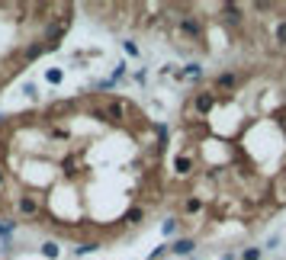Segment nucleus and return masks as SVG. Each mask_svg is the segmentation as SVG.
I'll return each mask as SVG.
<instances>
[{"mask_svg": "<svg viewBox=\"0 0 286 260\" xmlns=\"http://www.w3.org/2000/svg\"><path fill=\"white\" fill-rule=\"evenodd\" d=\"M45 52H49V45H45V42H32V45L23 49V61H35V58H42Z\"/></svg>", "mask_w": 286, "mask_h": 260, "instance_id": "obj_8", "label": "nucleus"}, {"mask_svg": "<svg viewBox=\"0 0 286 260\" xmlns=\"http://www.w3.org/2000/svg\"><path fill=\"white\" fill-rule=\"evenodd\" d=\"M196 212H202V199L199 196L183 199V215H196Z\"/></svg>", "mask_w": 286, "mask_h": 260, "instance_id": "obj_10", "label": "nucleus"}, {"mask_svg": "<svg viewBox=\"0 0 286 260\" xmlns=\"http://www.w3.org/2000/svg\"><path fill=\"white\" fill-rule=\"evenodd\" d=\"M58 254H62V247H58L55 241H45V244H42V257H49V260H58Z\"/></svg>", "mask_w": 286, "mask_h": 260, "instance_id": "obj_15", "label": "nucleus"}, {"mask_svg": "<svg viewBox=\"0 0 286 260\" xmlns=\"http://www.w3.org/2000/svg\"><path fill=\"white\" fill-rule=\"evenodd\" d=\"M222 13H225V19H229V23H235V26H238V23H241V13H244V10L238 7V4H225V7H222Z\"/></svg>", "mask_w": 286, "mask_h": 260, "instance_id": "obj_9", "label": "nucleus"}, {"mask_svg": "<svg viewBox=\"0 0 286 260\" xmlns=\"http://www.w3.org/2000/svg\"><path fill=\"white\" fill-rule=\"evenodd\" d=\"M97 247H100V241H80V244L74 247V254H77V257H87V254L97 251Z\"/></svg>", "mask_w": 286, "mask_h": 260, "instance_id": "obj_12", "label": "nucleus"}, {"mask_svg": "<svg viewBox=\"0 0 286 260\" xmlns=\"http://www.w3.org/2000/svg\"><path fill=\"white\" fill-rule=\"evenodd\" d=\"M23 93H26V97H35L39 90H35V84H29V80H26V84H23Z\"/></svg>", "mask_w": 286, "mask_h": 260, "instance_id": "obj_23", "label": "nucleus"}, {"mask_svg": "<svg viewBox=\"0 0 286 260\" xmlns=\"http://www.w3.org/2000/svg\"><path fill=\"white\" fill-rule=\"evenodd\" d=\"M171 254H177V257H193V254H196V241H193V238H177V241L171 244Z\"/></svg>", "mask_w": 286, "mask_h": 260, "instance_id": "obj_5", "label": "nucleus"}, {"mask_svg": "<svg viewBox=\"0 0 286 260\" xmlns=\"http://www.w3.org/2000/svg\"><path fill=\"white\" fill-rule=\"evenodd\" d=\"M0 125H4V113H0Z\"/></svg>", "mask_w": 286, "mask_h": 260, "instance_id": "obj_26", "label": "nucleus"}, {"mask_svg": "<svg viewBox=\"0 0 286 260\" xmlns=\"http://www.w3.org/2000/svg\"><path fill=\"white\" fill-rule=\"evenodd\" d=\"M222 260H238V257H235V254H225V257H222Z\"/></svg>", "mask_w": 286, "mask_h": 260, "instance_id": "obj_25", "label": "nucleus"}, {"mask_svg": "<svg viewBox=\"0 0 286 260\" xmlns=\"http://www.w3.org/2000/svg\"><path fill=\"white\" fill-rule=\"evenodd\" d=\"M180 32H183V35H190V39H199V35H202L199 19H193V16H183V19H180Z\"/></svg>", "mask_w": 286, "mask_h": 260, "instance_id": "obj_7", "label": "nucleus"}, {"mask_svg": "<svg viewBox=\"0 0 286 260\" xmlns=\"http://www.w3.org/2000/svg\"><path fill=\"white\" fill-rule=\"evenodd\" d=\"M141 219H145V209L135 206V209H129V212H126V219H122V222H126V225H138Z\"/></svg>", "mask_w": 286, "mask_h": 260, "instance_id": "obj_11", "label": "nucleus"}, {"mask_svg": "<svg viewBox=\"0 0 286 260\" xmlns=\"http://www.w3.org/2000/svg\"><path fill=\"white\" fill-rule=\"evenodd\" d=\"M241 260H260V247H244Z\"/></svg>", "mask_w": 286, "mask_h": 260, "instance_id": "obj_19", "label": "nucleus"}, {"mask_svg": "<svg viewBox=\"0 0 286 260\" xmlns=\"http://www.w3.org/2000/svg\"><path fill=\"white\" fill-rule=\"evenodd\" d=\"M13 228H16V222H13V219H0V234H4V241H10Z\"/></svg>", "mask_w": 286, "mask_h": 260, "instance_id": "obj_17", "label": "nucleus"}, {"mask_svg": "<svg viewBox=\"0 0 286 260\" xmlns=\"http://www.w3.org/2000/svg\"><path fill=\"white\" fill-rule=\"evenodd\" d=\"M168 251H171V244H158V247L151 251V260H161V257L168 254Z\"/></svg>", "mask_w": 286, "mask_h": 260, "instance_id": "obj_21", "label": "nucleus"}, {"mask_svg": "<svg viewBox=\"0 0 286 260\" xmlns=\"http://www.w3.org/2000/svg\"><path fill=\"white\" fill-rule=\"evenodd\" d=\"M122 52H126V55H132V58H138V45L129 39V42H122Z\"/></svg>", "mask_w": 286, "mask_h": 260, "instance_id": "obj_22", "label": "nucleus"}, {"mask_svg": "<svg viewBox=\"0 0 286 260\" xmlns=\"http://www.w3.org/2000/svg\"><path fill=\"white\" fill-rule=\"evenodd\" d=\"M277 199L280 203L286 199V177H277Z\"/></svg>", "mask_w": 286, "mask_h": 260, "instance_id": "obj_20", "label": "nucleus"}, {"mask_svg": "<svg viewBox=\"0 0 286 260\" xmlns=\"http://www.w3.org/2000/svg\"><path fill=\"white\" fill-rule=\"evenodd\" d=\"M39 196H16V212L19 215H26V219H32V215H39Z\"/></svg>", "mask_w": 286, "mask_h": 260, "instance_id": "obj_1", "label": "nucleus"}, {"mask_svg": "<svg viewBox=\"0 0 286 260\" xmlns=\"http://www.w3.org/2000/svg\"><path fill=\"white\" fill-rule=\"evenodd\" d=\"M7 186V170H4V164H0V190Z\"/></svg>", "mask_w": 286, "mask_h": 260, "instance_id": "obj_24", "label": "nucleus"}, {"mask_svg": "<svg viewBox=\"0 0 286 260\" xmlns=\"http://www.w3.org/2000/svg\"><path fill=\"white\" fill-rule=\"evenodd\" d=\"M238 84H241V74H235V71H222V74L212 80V87H216V90H235Z\"/></svg>", "mask_w": 286, "mask_h": 260, "instance_id": "obj_3", "label": "nucleus"}, {"mask_svg": "<svg viewBox=\"0 0 286 260\" xmlns=\"http://www.w3.org/2000/svg\"><path fill=\"white\" fill-rule=\"evenodd\" d=\"M177 77H180V80H183V77H193V80H196V77H202V68H199V64H187L183 71H177Z\"/></svg>", "mask_w": 286, "mask_h": 260, "instance_id": "obj_14", "label": "nucleus"}, {"mask_svg": "<svg viewBox=\"0 0 286 260\" xmlns=\"http://www.w3.org/2000/svg\"><path fill=\"white\" fill-rule=\"evenodd\" d=\"M212 106H216V97H212L209 90H202V93H196V97H193V110H196L199 116H209Z\"/></svg>", "mask_w": 286, "mask_h": 260, "instance_id": "obj_4", "label": "nucleus"}, {"mask_svg": "<svg viewBox=\"0 0 286 260\" xmlns=\"http://www.w3.org/2000/svg\"><path fill=\"white\" fill-rule=\"evenodd\" d=\"M106 119H116V122H122L126 119V116H129V103L126 100H110V103H106Z\"/></svg>", "mask_w": 286, "mask_h": 260, "instance_id": "obj_2", "label": "nucleus"}, {"mask_svg": "<svg viewBox=\"0 0 286 260\" xmlns=\"http://www.w3.org/2000/svg\"><path fill=\"white\" fill-rule=\"evenodd\" d=\"M273 42L286 49V19H280V23H277V29H273Z\"/></svg>", "mask_w": 286, "mask_h": 260, "instance_id": "obj_16", "label": "nucleus"}, {"mask_svg": "<svg viewBox=\"0 0 286 260\" xmlns=\"http://www.w3.org/2000/svg\"><path fill=\"white\" fill-rule=\"evenodd\" d=\"M177 225H180V219H164V222H161V231H164V234H174Z\"/></svg>", "mask_w": 286, "mask_h": 260, "instance_id": "obj_18", "label": "nucleus"}, {"mask_svg": "<svg viewBox=\"0 0 286 260\" xmlns=\"http://www.w3.org/2000/svg\"><path fill=\"white\" fill-rule=\"evenodd\" d=\"M45 80H49L52 87H58V84L65 80V71H62V68H49V71H45Z\"/></svg>", "mask_w": 286, "mask_h": 260, "instance_id": "obj_13", "label": "nucleus"}, {"mask_svg": "<svg viewBox=\"0 0 286 260\" xmlns=\"http://www.w3.org/2000/svg\"><path fill=\"white\" fill-rule=\"evenodd\" d=\"M193 167H196L193 155H177V158H174V170L180 174V177H190V174H193Z\"/></svg>", "mask_w": 286, "mask_h": 260, "instance_id": "obj_6", "label": "nucleus"}]
</instances>
